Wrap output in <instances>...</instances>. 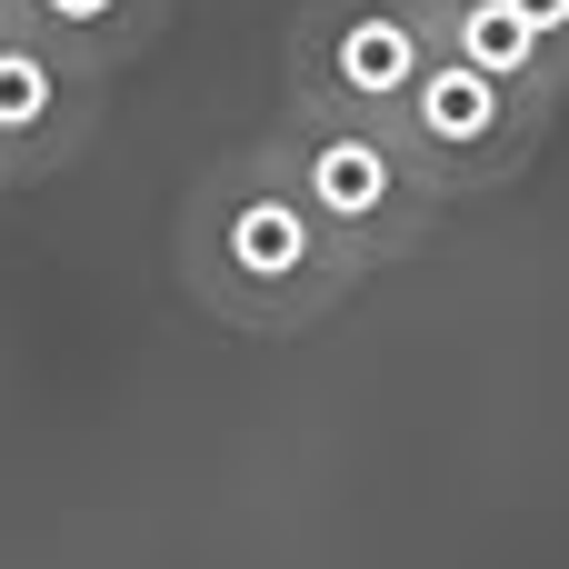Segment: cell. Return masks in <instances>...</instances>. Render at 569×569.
I'll return each mask as SVG.
<instances>
[{
  "instance_id": "cell-4",
  "label": "cell",
  "mask_w": 569,
  "mask_h": 569,
  "mask_svg": "<svg viewBox=\"0 0 569 569\" xmlns=\"http://www.w3.org/2000/svg\"><path fill=\"white\" fill-rule=\"evenodd\" d=\"M280 60H290V110L390 130L420 70L440 60V20L420 0H300Z\"/></svg>"
},
{
  "instance_id": "cell-1",
  "label": "cell",
  "mask_w": 569,
  "mask_h": 569,
  "mask_svg": "<svg viewBox=\"0 0 569 569\" xmlns=\"http://www.w3.org/2000/svg\"><path fill=\"white\" fill-rule=\"evenodd\" d=\"M180 290L220 320V330H250V340H290V330H320L370 270L290 200V180L260 160V150H230L190 180L180 200Z\"/></svg>"
},
{
  "instance_id": "cell-8",
  "label": "cell",
  "mask_w": 569,
  "mask_h": 569,
  "mask_svg": "<svg viewBox=\"0 0 569 569\" xmlns=\"http://www.w3.org/2000/svg\"><path fill=\"white\" fill-rule=\"evenodd\" d=\"M530 30H540V50H550V80H560V100H569V0H510Z\"/></svg>"
},
{
  "instance_id": "cell-2",
  "label": "cell",
  "mask_w": 569,
  "mask_h": 569,
  "mask_svg": "<svg viewBox=\"0 0 569 569\" xmlns=\"http://www.w3.org/2000/svg\"><path fill=\"white\" fill-rule=\"evenodd\" d=\"M280 180H290V200L360 260V270H390V260H410V250H430V230L450 220V200L400 160V140L390 130H360V120H320V110H280L270 120V140H250Z\"/></svg>"
},
{
  "instance_id": "cell-7",
  "label": "cell",
  "mask_w": 569,
  "mask_h": 569,
  "mask_svg": "<svg viewBox=\"0 0 569 569\" xmlns=\"http://www.w3.org/2000/svg\"><path fill=\"white\" fill-rule=\"evenodd\" d=\"M440 50L470 60V70H490V80H510V90H550V100H560L550 50H540V30H530L510 0H460V10H440Z\"/></svg>"
},
{
  "instance_id": "cell-5",
  "label": "cell",
  "mask_w": 569,
  "mask_h": 569,
  "mask_svg": "<svg viewBox=\"0 0 569 569\" xmlns=\"http://www.w3.org/2000/svg\"><path fill=\"white\" fill-rule=\"evenodd\" d=\"M100 70H80L70 50H50L40 30H0V190L70 170L100 140Z\"/></svg>"
},
{
  "instance_id": "cell-6",
  "label": "cell",
  "mask_w": 569,
  "mask_h": 569,
  "mask_svg": "<svg viewBox=\"0 0 569 569\" xmlns=\"http://www.w3.org/2000/svg\"><path fill=\"white\" fill-rule=\"evenodd\" d=\"M10 20L110 80V70H130V60L170 30V0H10Z\"/></svg>"
},
{
  "instance_id": "cell-9",
  "label": "cell",
  "mask_w": 569,
  "mask_h": 569,
  "mask_svg": "<svg viewBox=\"0 0 569 569\" xmlns=\"http://www.w3.org/2000/svg\"><path fill=\"white\" fill-rule=\"evenodd\" d=\"M420 10H430V20H440V10H460V0H420Z\"/></svg>"
},
{
  "instance_id": "cell-10",
  "label": "cell",
  "mask_w": 569,
  "mask_h": 569,
  "mask_svg": "<svg viewBox=\"0 0 569 569\" xmlns=\"http://www.w3.org/2000/svg\"><path fill=\"white\" fill-rule=\"evenodd\" d=\"M0 30H10V0H0Z\"/></svg>"
},
{
  "instance_id": "cell-3",
  "label": "cell",
  "mask_w": 569,
  "mask_h": 569,
  "mask_svg": "<svg viewBox=\"0 0 569 569\" xmlns=\"http://www.w3.org/2000/svg\"><path fill=\"white\" fill-rule=\"evenodd\" d=\"M550 120H560L550 90H510V80H490V70H470V60L440 50L420 70V90L400 100L390 140H400V160L440 200H480V190H510L550 150Z\"/></svg>"
}]
</instances>
